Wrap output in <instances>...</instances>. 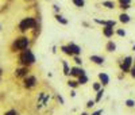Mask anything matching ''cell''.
<instances>
[{
	"label": "cell",
	"mask_w": 135,
	"mask_h": 115,
	"mask_svg": "<svg viewBox=\"0 0 135 115\" xmlns=\"http://www.w3.org/2000/svg\"><path fill=\"white\" fill-rule=\"evenodd\" d=\"M131 76H132V77H135V68L131 69Z\"/></svg>",
	"instance_id": "obj_31"
},
{
	"label": "cell",
	"mask_w": 135,
	"mask_h": 115,
	"mask_svg": "<svg viewBox=\"0 0 135 115\" xmlns=\"http://www.w3.org/2000/svg\"><path fill=\"white\" fill-rule=\"evenodd\" d=\"M120 2V5H126V4H130V0H119Z\"/></svg>",
	"instance_id": "obj_27"
},
{
	"label": "cell",
	"mask_w": 135,
	"mask_h": 115,
	"mask_svg": "<svg viewBox=\"0 0 135 115\" xmlns=\"http://www.w3.org/2000/svg\"><path fill=\"white\" fill-rule=\"evenodd\" d=\"M119 18H120V22H122V23H128V22H130V16H128L127 14H122Z\"/></svg>",
	"instance_id": "obj_13"
},
{
	"label": "cell",
	"mask_w": 135,
	"mask_h": 115,
	"mask_svg": "<svg viewBox=\"0 0 135 115\" xmlns=\"http://www.w3.org/2000/svg\"><path fill=\"white\" fill-rule=\"evenodd\" d=\"M103 95H104V89H99V91H97L96 100H95V102H100V100H101V97H103Z\"/></svg>",
	"instance_id": "obj_17"
},
{
	"label": "cell",
	"mask_w": 135,
	"mask_h": 115,
	"mask_svg": "<svg viewBox=\"0 0 135 115\" xmlns=\"http://www.w3.org/2000/svg\"><path fill=\"white\" fill-rule=\"evenodd\" d=\"M58 100H60V102H61V103H62V104H63V99H62V97H61V96H60V95H58Z\"/></svg>",
	"instance_id": "obj_32"
},
{
	"label": "cell",
	"mask_w": 135,
	"mask_h": 115,
	"mask_svg": "<svg viewBox=\"0 0 135 115\" xmlns=\"http://www.w3.org/2000/svg\"><path fill=\"white\" fill-rule=\"evenodd\" d=\"M132 50H135V45H134V48H132Z\"/></svg>",
	"instance_id": "obj_34"
},
{
	"label": "cell",
	"mask_w": 135,
	"mask_h": 115,
	"mask_svg": "<svg viewBox=\"0 0 135 115\" xmlns=\"http://www.w3.org/2000/svg\"><path fill=\"white\" fill-rule=\"evenodd\" d=\"M99 79H100V84H103V85H107V84L109 83V79H108V76L105 73H100L99 74Z\"/></svg>",
	"instance_id": "obj_10"
},
{
	"label": "cell",
	"mask_w": 135,
	"mask_h": 115,
	"mask_svg": "<svg viewBox=\"0 0 135 115\" xmlns=\"http://www.w3.org/2000/svg\"><path fill=\"white\" fill-rule=\"evenodd\" d=\"M70 74L72 76H81V74H85V71L84 69H81V68H72L70 69Z\"/></svg>",
	"instance_id": "obj_7"
},
{
	"label": "cell",
	"mask_w": 135,
	"mask_h": 115,
	"mask_svg": "<svg viewBox=\"0 0 135 115\" xmlns=\"http://www.w3.org/2000/svg\"><path fill=\"white\" fill-rule=\"evenodd\" d=\"M0 76H2V71H0Z\"/></svg>",
	"instance_id": "obj_35"
},
{
	"label": "cell",
	"mask_w": 135,
	"mask_h": 115,
	"mask_svg": "<svg viewBox=\"0 0 135 115\" xmlns=\"http://www.w3.org/2000/svg\"><path fill=\"white\" fill-rule=\"evenodd\" d=\"M103 5L107 7V8H114V7H115V4L112 2H103Z\"/></svg>",
	"instance_id": "obj_21"
},
{
	"label": "cell",
	"mask_w": 135,
	"mask_h": 115,
	"mask_svg": "<svg viewBox=\"0 0 135 115\" xmlns=\"http://www.w3.org/2000/svg\"><path fill=\"white\" fill-rule=\"evenodd\" d=\"M27 46H28V39H27V38H25V37L16 39V41H15V43H14V48L15 49H19V50H25Z\"/></svg>",
	"instance_id": "obj_3"
},
{
	"label": "cell",
	"mask_w": 135,
	"mask_h": 115,
	"mask_svg": "<svg viewBox=\"0 0 135 115\" xmlns=\"http://www.w3.org/2000/svg\"><path fill=\"white\" fill-rule=\"evenodd\" d=\"M131 62H132V58L131 57H126L124 62L122 64V71L123 72H128L130 71V66H131Z\"/></svg>",
	"instance_id": "obj_4"
},
{
	"label": "cell",
	"mask_w": 135,
	"mask_h": 115,
	"mask_svg": "<svg viewBox=\"0 0 135 115\" xmlns=\"http://www.w3.org/2000/svg\"><path fill=\"white\" fill-rule=\"evenodd\" d=\"M35 83H37L35 77H34V76H30V77H27V79L25 80V87H26V88H33V87L35 85Z\"/></svg>",
	"instance_id": "obj_5"
},
{
	"label": "cell",
	"mask_w": 135,
	"mask_h": 115,
	"mask_svg": "<svg viewBox=\"0 0 135 115\" xmlns=\"http://www.w3.org/2000/svg\"><path fill=\"white\" fill-rule=\"evenodd\" d=\"M73 4L76 5V7H80V8H83L84 7V0H73Z\"/></svg>",
	"instance_id": "obj_16"
},
{
	"label": "cell",
	"mask_w": 135,
	"mask_h": 115,
	"mask_svg": "<svg viewBox=\"0 0 135 115\" xmlns=\"http://www.w3.org/2000/svg\"><path fill=\"white\" fill-rule=\"evenodd\" d=\"M95 22L99 23V25H103V26H109V27H114V26L116 25V22H115V20H99V19H96Z\"/></svg>",
	"instance_id": "obj_8"
},
{
	"label": "cell",
	"mask_w": 135,
	"mask_h": 115,
	"mask_svg": "<svg viewBox=\"0 0 135 115\" xmlns=\"http://www.w3.org/2000/svg\"><path fill=\"white\" fill-rule=\"evenodd\" d=\"M62 65H63V73H65V74H69V73H70V69H69L68 64H66V61H62Z\"/></svg>",
	"instance_id": "obj_18"
},
{
	"label": "cell",
	"mask_w": 135,
	"mask_h": 115,
	"mask_svg": "<svg viewBox=\"0 0 135 115\" xmlns=\"http://www.w3.org/2000/svg\"><path fill=\"white\" fill-rule=\"evenodd\" d=\"M95 106V102L93 100H89L88 103H86V107H89V108H91V107H93Z\"/></svg>",
	"instance_id": "obj_28"
},
{
	"label": "cell",
	"mask_w": 135,
	"mask_h": 115,
	"mask_svg": "<svg viewBox=\"0 0 135 115\" xmlns=\"http://www.w3.org/2000/svg\"><path fill=\"white\" fill-rule=\"evenodd\" d=\"M103 114V110H99V111H96V112H93L92 115H101Z\"/></svg>",
	"instance_id": "obj_30"
},
{
	"label": "cell",
	"mask_w": 135,
	"mask_h": 115,
	"mask_svg": "<svg viewBox=\"0 0 135 115\" xmlns=\"http://www.w3.org/2000/svg\"><path fill=\"white\" fill-rule=\"evenodd\" d=\"M103 33H104L105 37H112L114 35V27H109V26H105L104 28H103Z\"/></svg>",
	"instance_id": "obj_9"
},
{
	"label": "cell",
	"mask_w": 135,
	"mask_h": 115,
	"mask_svg": "<svg viewBox=\"0 0 135 115\" xmlns=\"http://www.w3.org/2000/svg\"><path fill=\"white\" fill-rule=\"evenodd\" d=\"M55 19H57V22H60L61 25H68V20L63 16H61V15H55Z\"/></svg>",
	"instance_id": "obj_14"
},
{
	"label": "cell",
	"mask_w": 135,
	"mask_h": 115,
	"mask_svg": "<svg viewBox=\"0 0 135 115\" xmlns=\"http://www.w3.org/2000/svg\"><path fill=\"white\" fill-rule=\"evenodd\" d=\"M68 84H69V87H73V88H76V87L78 85V81H74V80H70V81H68Z\"/></svg>",
	"instance_id": "obj_22"
},
{
	"label": "cell",
	"mask_w": 135,
	"mask_h": 115,
	"mask_svg": "<svg viewBox=\"0 0 135 115\" xmlns=\"http://www.w3.org/2000/svg\"><path fill=\"white\" fill-rule=\"evenodd\" d=\"M68 46H69L70 51H72V54H74V56H78V54L81 53L80 46H77V45H74V43H70V45H68Z\"/></svg>",
	"instance_id": "obj_6"
},
{
	"label": "cell",
	"mask_w": 135,
	"mask_h": 115,
	"mask_svg": "<svg viewBox=\"0 0 135 115\" xmlns=\"http://www.w3.org/2000/svg\"><path fill=\"white\" fill-rule=\"evenodd\" d=\"M107 50H108V51H115V50H116V45H115L112 41H109V42L107 43Z\"/></svg>",
	"instance_id": "obj_12"
},
{
	"label": "cell",
	"mask_w": 135,
	"mask_h": 115,
	"mask_svg": "<svg viewBox=\"0 0 135 115\" xmlns=\"http://www.w3.org/2000/svg\"><path fill=\"white\" fill-rule=\"evenodd\" d=\"M93 89H95V91H99V89H100V83H95V84H93Z\"/></svg>",
	"instance_id": "obj_25"
},
{
	"label": "cell",
	"mask_w": 135,
	"mask_h": 115,
	"mask_svg": "<svg viewBox=\"0 0 135 115\" xmlns=\"http://www.w3.org/2000/svg\"><path fill=\"white\" fill-rule=\"evenodd\" d=\"M91 61H93V62L97 64V65H101L104 62V58L100 57V56H91Z\"/></svg>",
	"instance_id": "obj_11"
},
{
	"label": "cell",
	"mask_w": 135,
	"mask_h": 115,
	"mask_svg": "<svg viewBox=\"0 0 135 115\" xmlns=\"http://www.w3.org/2000/svg\"><path fill=\"white\" fill-rule=\"evenodd\" d=\"M15 73H16V76H25V74L27 73V69H26V68H23V69H18V71L15 72Z\"/></svg>",
	"instance_id": "obj_19"
},
{
	"label": "cell",
	"mask_w": 135,
	"mask_h": 115,
	"mask_svg": "<svg viewBox=\"0 0 135 115\" xmlns=\"http://www.w3.org/2000/svg\"><path fill=\"white\" fill-rule=\"evenodd\" d=\"M20 64H23V65H31V64H34L35 62V57H34V54L31 53L30 50H25L20 54Z\"/></svg>",
	"instance_id": "obj_1"
},
{
	"label": "cell",
	"mask_w": 135,
	"mask_h": 115,
	"mask_svg": "<svg viewBox=\"0 0 135 115\" xmlns=\"http://www.w3.org/2000/svg\"><path fill=\"white\" fill-rule=\"evenodd\" d=\"M86 81H88V77H86L85 74H81V76H78V84H85Z\"/></svg>",
	"instance_id": "obj_15"
},
{
	"label": "cell",
	"mask_w": 135,
	"mask_h": 115,
	"mask_svg": "<svg viewBox=\"0 0 135 115\" xmlns=\"http://www.w3.org/2000/svg\"><path fill=\"white\" fill-rule=\"evenodd\" d=\"M74 61H76L77 65H81V64H83V60H81L80 57H74Z\"/></svg>",
	"instance_id": "obj_24"
},
{
	"label": "cell",
	"mask_w": 135,
	"mask_h": 115,
	"mask_svg": "<svg viewBox=\"0 0 135 115\" xmlns=\"http://www.w3.org/2000/svg\"><path fill=\"white\" fill-rule=\"evenodd\" d=\"M126 106H127V107H134V106H135V102L131 100V99H128V100H126Z\"/></svg>",
	"instance_id": "obj_23"
},
{
	"label": "cell",
	"mask_w": 135,
	"mask_h": 115,
	"mask_svg": "<svg viewBox=\"0 0 135 115\" xmlns=\"http://www.w3.org/2000/svg\"><path fill=\"white\" fill-rule=\"evenodd\" d=\"M81 115H88V114H86V112H83V114H81Z\"/></svg>",
	"instance_id": "obj_33"
},
{
	"label": "cell",
	"mask_w": 135,
	"mask_h": 115,
	"mask_svg": "<svg viewBox=\"0 0 135 115\" xmlns=\"http://www.w3.org/2000/svg\"><path fill=\"white\" fill-rule=\"evenodd\" d=\"M118 35H120V37H124L126 35V31H124V30H118Z\"/></svg>",
	"instance_id": "obj_26"
},
{
	"label": "cell",
	"mask_w": 135,
	"mask_h": 115,
	"mask_svg": "<svg viewBox=\"0 0 135 115\" xmlns=\"http://www.w3.org/2000/svg\"><path fill=\"white\" fill-rule=\"evenodd\" d=\"M61 50H62L63 53H66V54H69V56H73V54H72V51H70V49H69V46H62Z\"/></svg>",
	"instance_id": "obj_20"
},
{
	"label": "cell",
	"mask_w": 135,
	"mask_h": 115,
	"mask_svg": "<svg viewBox=\"0 0 135 115\" xmlns=\"http://www.w3.org/2000/svg\"><path fill=\"white\" fill-rule=\"evenodd\" d=\"M4 115H18V112H15V111H8V112H5Z\"/></svg>",
	"instance_id": "obj_29"
},
{
	"label": "cell",
	"mask_w": 135,
	"mask_h": 115,
	"mask_svg": "<svg viewBox=\"0 0 135 115\" xmlns=\"http://www.w3.org/2000/svg\"><path fill=\"white\" fill-rule=\"evenodd\" d=\"M34 26H35V20H34L33 18L23 19V20L20 22V25H19V27H20L22 31H26V30H28V28H33Z\"/></svg>",
	"instance_id": "obj_2"
}]
</instances>
